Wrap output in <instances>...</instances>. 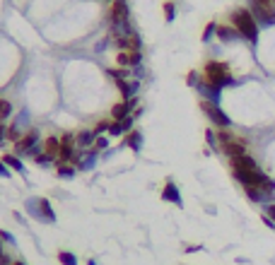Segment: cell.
Listing matches in <instances>:
<instances>
[{
    "mask_svg": "<svg viewBox=\"0 0 275 265\" xmlns=\"http://www.w3.org/2000/svg\"><path fill=\"white\" fill-rule=\"evenodd\" d=\"M5 140H7V126H5V123H0V145H2Z\"/></svg>",
    "mask_w": 275,
    "mask_h": 265,
    "instance_id": "4dcf8cb0",
    "label": "cell"
},
{
    "mask_svg": "<svg viewBox=\"0 0 275 265\" xmlns=\"http://www.w3.org/2000/svg\"><path fill=\"white\" fill-rule=\"evenodd\" d=\"M222 44H229L234 39H239V32L232 27V24H217V34H215Z\"/></svg>",
    "mask_w": 275,
    "mask_h": 265,
    "instance_id": "5bb4252c",
    "label": "cell"
},
{
    "mask_svg": "<svg viewBox=\"0 0 275 265\" xmlns=\"http://www.w3.org/2000/svg\"><path fill=\"white\" fill-rule=\"evenodd\" d=\"M0 162H5V164L10 166V171L24 174V164L19 162V157H17V154H2V157H0Z\"/></svg>",
    "mask_w": 275,
    "mask_h": 265,
    "instance_id": "e0dca14e",
    "label": "cell"
},
{
    "mask_svg": "<svg viewBox=\"0 0 275 265\" xmlns=\"http://www.w3.org/2000/svg\"><path fill=\"white\" fill-rule=\"evenodd\" d=\"M36 217H39V219H44V222H49V224H53V222H56V212H53L51 202H49L46 198L36 200Z\"/></svg>",
    "mask_w": 275,
    "mask_h": 265,
    "instance_id": "9c48e42d",
    "label": "cell"
},
{
    "mask_svg": "<svg viewBox=\"0 0 275 265\" xmlns=\"http://www.w3.org/2000/svg\"><path fill=\"white\" fill-rule=\"evenodd\" d=\"M136 106H138V97H131V99H123L119 104H114L111 109V121H121L126 116H133L136 114Z\"/></svg>",
    "mask_w": 275,
    "mask_h": 265,
    "instance_id": "5b68a950",
    "label": "cell"
},
{
    "mask_svg": "<svg viewBox=\"0 0 275 265\" xmlns=\"http://www.w3.org/2000/svg\"><path fill=\"white\" fill-rule=\"evenodd\" d=\"M196 89L203 94V99H206V101H212V104H217V101H220V87H215V84L206 82V77L198 82V87H196Z\"/></svg>",
    "mask_w": 275,
    "mask_h": 265,
    "instance_id": "30bf717a",
    "label": "cell"
},
{
    "mask_svg": "<svg viewBox=\"0 0 275 265\" xmlns=\"http://www.w3.org/2000/svg\"><path fill=\"white\" fill-rule=\"evenodd\" d=\"M203 77H206V82L220 87V89L234 84V77H232V72H229V66L222 63V61H207L206 67H203Z\"/></svg>",
    "mask_w": 275,
    "mask_h": 265,
    "instance_id": "7a4b0ae2",
    "label": "cell"
},
{
    "mask_svg": "<svg viewBox=\"0 0 275 265\" xmlns=\"http://www.w3.org/2000/svg\"><path fill=\"white\" fill-rule=\"evenodd\" d=\"M116 63H119V67H136L142 63V53L140 51H119Z\"/></svg>",
    "mask_w": 275,
    "mask_h": 265,
    "instance_id": "ba28073f",
    "label": "cell"
},
{
    "mask_svg": "<svg viewBox=\"0 0 275 265\" xmlns=\"http://www.w3.org/2000/svg\"><path fill=\"white\" fill-rule=\"evenodd\" d=\"M201 111L207 116V121H212L215 123V128H220V131H229V126H232V121H229V116L217 106V104H212V101H201Z\"/></svg>",
    "mask_w": 275,
    "mask_h": 265,
    "instance_id": "3957f363",
    "label": "cell"
},
{
    "mask_svg": "<svg viewBox=\"0 0 275 265\" xmlns=\"http://www.w3.org/2000/svg\"><path fill=\"white\" fill-rule=\"evenodd\" d=\"M94 142H97V135H94V131L82 128V131L75 132V147H77V149L89 152V149H94Z\"/></svg>",
    "mask_w": 275,
    "mask_h": 265,
    "instance_id": "52a82bcc",
    "label": "cell"
},
{
    "mask_svg": "<svg viewBox=\"0 0 275 265\" xmlns=\"http://www.w3.org/2000/svg\"><path fill=\"white\" fill-rule=\"evenodd\" d=\"M111 2H114V0H111Z\"/></svg>",
    "mask_w": 275,
    "mask_h": 265,
    "instance_id": "d590c367",
    "label": "cell"
},
{
    "mask_svg": "<svg viewBox=\"0 0 275 265\" xmlns=\"http://www.w3.org/2000/svg\"><path fill=\"white\" fill-rule=\"evenodd\" d=\"M12 265H24L22 261H12Z\"/></svg>",
    "mask_w": 275,
    "mask_h": 265,
    "instance_id": "836d02e7",
    "label": "cell"
},
{
    "mask_svg": "<svg viewBox=\"0 0 275 265\" xmlns=\"http://www.w3.org/2000/svg\"><path fill=\"white\" fill-rule=\"evenodd\" d=\"M266 215H268V217H273V222H275V202L268 205V212H266Z\"/></svg>",
    "mask_w": 275,
    "mask_h": 265,
    "instance_id": "d6a6232c",
    "label": "cell"
},
{
    "mask_svg": "<svg viewBox=\"0 0 275 265\" xmlns=\"http://www.w3.org/2000/svg\"><path fill=\"white\" fill-rule=\"evenodd\" d=\"M109 19H111V24H114V22H126V19H131V7H128V2H126V0H114L111 7H109Z\"/></svg>",
    "mask_w": 275,
    "mask_h": 265,
    "instance_id": "8992f818",
    "label": "cell"
},
{
    "mask_svg": "<svg viewBox=\"0 0 275 265\" xmlns=\"http://www.w3.org/2000/svg\"><path fill=\"white\" fill-rule=\"evenodd\" d=\"M206 140L210 147H215V149H220V137H217V132H212V128H207L206 131Z\"/></svg>",
    "mask_w": 275,
    "mask_h": 265,
    "instance_id": "603a6c76",
    "label": "cell"
},
{
    "mask_svg": "<svg viewBox=\"0 0 275 265\" xmlns=\"http://www.w3.org/2000/svg\"><path fill=\"white\" fill-rule=\"evenodd\" d=\"M109 126H111V121H99L92 131H94V135L99 137V135H104V132H109Z\"/></svg>",
    "mask_w": 275,
    "mask_h": 265,
    "instance_id": "d4e9b609",
    "label": "cell"
},
{
    "mask_svg": "<svg viewBox=\"0 0 275 265\" xmlns=\"http://www.w3.org/2000/svg\"><path fill=\"white\" fill-rule=\"evenodd\" d=\"M56 169H58V176L61 179H72L77 174V166L75 164H56Z\"/></svg>",
    "mask_w": 275,
    "mask_h": 265,
    "instance_id": "d6986e66",
    "label": "cell"
},
{
    "mask_svg": "<svg viewBox=\"0 0 275 265\" xmlns=\"http://www.w3.org/2000/svg\"><path fill=\"white\" fill-rule=\"evenodd\" d=\"M0 176H2V179H7V176H10V166H7L5 162H0Z\"/></svg>",
    "mask_w": 275,
    "mask_h": 265,
    "instance_id": "f546056e",
    "label": "cell"
},
{
    "mask_svg": "<svg viewBox=\"0 0 275 265\" xmlns=\"http://www.w3.org/2000/svg\"><path fill=\"white\" fill-rule=\"evenodd\" d=\"M58 261H61V265H80L75 253H70V251H58Z\"/></svg>",
    "mask_w": 275,
    "mask_h": 265,
    "instance_id": "44dd1931",
    "label": "cell"
},
{
    "mask_svg": "<svg viewBox=\"0 0 275 265\" xmlns=\"http://www.w3.org/2000/svg\"><path fill=\"white\" fill-rule=\"evenodd\" d=\"M203 80V75H198V72H189V87H198V82Z\"/></svg>",
    "mask_w": 275,
    "mask_h": 265,
    "instance_id": "83f0119b",
    "label": "cell"
},
{
    "mask_svg": "<svg viewBox=\"0 0 275 265\" xmlns=\"http://www.w3.org/2000/svg\"><path fill=\"white\" fill-rule=\"evenodd\" d=\"M162 200L174 202L176 207H181V205H184L181 193H179V188H176V183H174V181H167V183H164V188H162Z\"/></svg>",
    "mask_w": 275,
    "mask_h": 265,
    "instance_id": "8fae6325",
    "label": "cell"
},
{
    "mask_svg": "<svg viewBox=\"0 0 275 265\" xmlns=\"http://www.w3.org/2000/svg\"><path fill=\"white\" fill-rule=\"evenodd\" d=\"M174 17H176V7H174V2H164V19L167 22H174Z\"/></svg>",
    "mask_w": 275,
    "mask_h": 265,
    "instance_id": "7402d4cb",
    "label": "cell"
},
{
    "mask_svg": "<svg viewBox=\"0 0 275 265\" xmlns=\"http://www.w3.org/2000/svg\"><path fill=\"white\" fill-rule=\"evenodd\" d=\"M126 145H128L131 149H136V152H138V149L142 147V132L133 128V131H131L128 135H126Z\"/></svg>",
    "mask_w": 275,
    "mask_h": 265,
    "instance_id": "ac0fdd59",
    "label": "cell"
},
{
    "mask_svg": "<svg viewBox=\"0 0 275 265\" xmlns=\"http://www.w3.org/2000/svg\"><path fill=\"white\" fill-rule=\"evenodd\" d=\"M263 224H266L268 229H275V222L271 219V217H268V215H263Z\"/></svg>",
    "mask_w": 275,
    "mask_h": 265,
    "instance_id": "1f68e13d",
    "label": "cell"
},
{
    "mask_svg": "<svg viewBox=\"0 0 275 265\" xmlns=\"http://www.w3.org/2000/svg\"><path fill=\"white\" fill-rule=\"evenodd\" d=\"M10 114H12V104L7 99H0V123H5L10 118Z\"/></svg>",
    "mask_w": 275,
    "mask_h": 265,
    "instance_id": "ffe728a7",
    "label": "cell"
},
{
    "mask_svg": "<svg viewBox=\"0 0 275 265\" xmlns=\"http://www.w3.org/2000/svg\"><path fill=\"white\" fill-rule=\"evenodd\" d=\"M116 87H119V92H121L123 99H131V97L138 94L140 82H138V80H116Z\"/></svg>",
    "mask_w": 275,
    "mask_h": 265,
    "instance_id": "4fadbf2b",
    "label": "cell"
},
{
    "mask_svg": "<svg viewBox=\"0 0 275 265\" xmlns=\"http://www.w3.org/2000/svg\"><path fill=\"white\" fill-rule=\"evenodd\" d=\"M0 265H12V261H10V256L2 251V236H0Z\"/></svg>",
    "mask_w": 275,
    "mask_h": 265,
    "instance_id": "f1b7e54d",
    "label": "cell"
},
{
    "mask_svg": "<svg viewBox=\"0 0 275 265\" xmlns=\"http://www.w3.org/2000/svg\"><path fill=\"white\" fill-rule=\"evenodd\" d=\"M87 265H97V263H94V261H89V263H87Z\"/></svg>",
    "mask_w": 275,
    "mask_h": 265,
    "instance_id": "e575fe53",
    "label": "cell"
},
{
    "mask_svg": "<svg viewBox=\"0 0 275 265\" xmlns=\"http://www.w3.org/2000/svg\"><path fill=\"white\" fill-rule=\"evenodd\" d=\"M34 162H36L39 166H49V164H51V162H56V159H53L51 154H46V152H41V154H36V157H34Z\"/></svg>",
    "mask_w": 275,
    "mask_h": 265,
    "instance_id": "cb8c5ba5",
    "label": "cell"
},
{
    "mask_svg": "<svg viewBox=\"0 0 275 265\" xmlns=\"http://www.w3.org/2000/svg\"><path fill=\"white\" fill-rule=\"evenodd\" d=\"M44 152L51 154V157L58 162V154H61V137H53V135L46 137V140H44Z\"/></svg>",
    "mask_w": 275,
    "mask_h": 265,
    "instance_id": "2e32d148",
    "label": "cell"
},
{
    "mask_svg": "<svg viewBox=\"0 0 275 265\" xmlns=\"http://www.w3.org/2000/svg\"><path fill=\"white\" fill-rule=\"evenodd\" d=\"M212 34H217V24H215V22H210V24L206 27V32H203V41H210Z\"/></svg>",
    "mask_w": 275,
    "mask_h": 265,
    "instance_id": "4316f807",
    "label": "cell"
},
{
    "mask_svg": "<svg viewBox=\"0 0 275 265\" xmlns=\"http://www.w3.org/2000/svg\"><path fill=\"white\" fill-rule=\"evenodd\" d=\"M229 164H232V171H246V169H258L256 159H254V157H249V154L234 157V159H229Z\"/></svg>",
    "mask_w": 275,
    "mask_h": 265,
    "instance_id": "7c38bea8",
    "label": "cell"
},
{
    "mask_svg": "<svg viewBox=\"0 0 275 265\" xmlns=\"http://www.w3.org/2000/svg\"><path fill=\"white\" fill-rule=\"evenodd\" d=\"M229 22H232V27L239 32L241 39H246L249 44H256V41H258V22L254 19L251 10H246V7L234 10V12L229 15Z\"/></svg>",
    "mask_w": 275,
    "mask_h": 265,
    "instance_id": "6da1fadb",
    "label": "cell"
},
{
    "mask_svg": "<svg viewBox=\"0 0 275 265\" xmlns=\"http://www.w3.org/2000/svg\"><path fill=\"white\" fill-rule=\"evenodd\" d=\"M106 147H109V137L99 135V137H97V142H94V152H102V149H106Z\"/></svg>",
    "mask_w": 275,
    "mask_h": 265,
    "instance_id": "484cf974",
    "label": "cell"
},
{
    "mask_svg": "<svg viewBox=\"0 0 275 265\" xmlns=\"http://www.w3.org/2000/svg\"><path fill=\"white\" fill-rule=\"evenodd\" d=\"M244 193H246V198L251 200V202H268L271 205V200H273V196H268L263 188H254V186H246Z\"/></svg>",
    "mask_w": 275,
    "mask_h": 265,
    "instance_id": "9a60e30c",
    "label": "cell"
},
{
    "mask_svg": "<svg viewBox=\"0 0 275 265\" xmlns=\"http://www.w3.org/2000/svg\"><path fill=\"white\" fill-rule=\"evenodd\" d=\"M234 174V179L246 188V186H254V188H263L266 186V181L271 179V176H266L261 169H246V171H232Z\"/></svg>",
    "mask_w": 275,
    "mask_h": 265,
    "instance_id": "277c9868",
    "label": "cell"
}]
</instances>
